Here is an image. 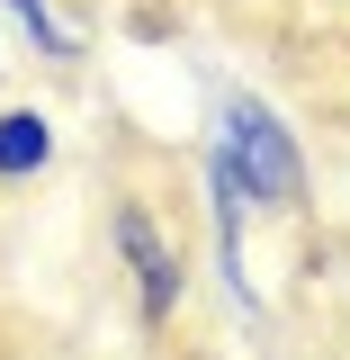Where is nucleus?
I'll list each match as a JSON object with an SVG mask.
<instances>
[{
  "mask_svg": "<svg viewBox=\"0 0 350 360\" xmlns=\"http://www.w3.org/2000/svg\"><path fill=\"white\" fill-rule=\"evenodd\" d=\"M216 144H224V162H234V180H243V207L252 217H297L306 207V153H297L288 117L269 108L261 90L216 99Z\"/></svg>",
  "mask_w": 350,
  "mask_h": 360,
  "instance_id": "f257e3e1",
  "label": "nucleus"
},
{
  "mask_svg": "<svg viewBox=\"0 0 350 360\" xmlns=\"http://www.w3.org/2000/svg\"><path fill=\"white\" fill-rule=\"evenodd\" d=\"M108 243H117V262H126V279H135V324L162 333L180 315V297H189V262H180L171 225L153 217L144 198H117V207H108Z\"/></svg>",
  "mask_w": 350,
  "mask_h": 360,
  "instance_id": "f03ea898",
  "label": "nucleus"
},
{
  "mask_svg": "<svg viewBox=\"0 0 350 360\" xmlns=\"http://www.w3.org/2000/svg\"><path fill=\"white\" fill-rule=\"evenodd\" d=\"M54 153H63L54 117H45V108H27V99H9V108H0V189L45 180V172H54Z\"/></svg>",
  "mask_w": 350,
  "mask_h": 360,
  "instance_id": "7ed1b4c3",
  "label": "nucleus"
},
{
  "mask_svg": "<svg viewBox=\"0 0 350 360\" xmlns=\"http://www.w3.org/2000/svg\"><path fill=\"white\" fill-rule=\"evenodd\" d=\"M0 9H9V18H18V37L36 45L45 63H81V37H72V27H63V18H54V0H0Z\"/></svg>",
  "mask_w": 350,
  "mask_h": 360,
  "instance_id": "20e7f679",
  "label": "nucleus"
}]
</instances>
